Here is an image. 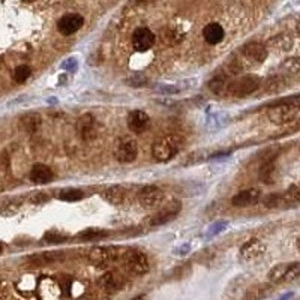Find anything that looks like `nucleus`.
I'll use <instances>...</instances> for the list:
<instances>
[{
  "mask_svg": "<svg viewBox=\"0 0 300 300\" xmlns=\"http://www.w3.org/2000/svg\"><path fill=\"white\" fill-rule=\"evenodd\" d=\"M285 269H287V263H281L276 264L275 267H272L267 273V279L269 282L278 285V284H284V275H285Z\"/></svg>",
  "mask_w": 300,
  "mask_h": 300,
  "instance_id": "obj_24",
  "label": "nucleus"
},
{
  "mask_svg": "<svg viewBox=\"0 0 300 300\" xmlns=\"http://www.w3.org/2000/svg\"><path fill=\"white\" fill-rule=\"evenodd\" d=\"M182 210V203L179 200H173V201L164 204L161 209H159L150 219H149V224L152 227H159V225H164L171 222L173 219L177 218L179 212Z\"/></svg>",
  "mask_w": 300,
  "mask_h": 300,
  "instance_id": "obj_7",
  "label": "nucleus"
},
{
  "mask_svg": "<svg viewBox=\"0 0 300 300\" xmlns=\"http://www.w3.org/2000/svg\"><path fill=\"white\" fill-rule=\"evenodd\" d=\"M287 198L291 203H299L300 204V188L299 186H291L287 192H285Z\"/></svg>",
  "mask_w": 300,
  "mask_h": 300,
  "instance_id": "obj_35",
  "label": "nucleus"
},
{
  "mask_svg": "<svg viewBox=\"0 0 300 300\" xmlns=\"http://www.w3.org/2000/svg\"><path fill=\"white\" fill-rule=\"evenodd\" d=\"M89 261L98 267H107L119 258V249L113 246H95L87 254Z\"/></svg>",
  "mask_w": 300,
  "mask_h": 300,
  "instance_id": "obj_5",
  "label": "nucleus"
},
{
  "mask_svg": "<svg viewBox=\"0 0 300 300\" xmlns=\"http://www.w3.org/2000/svg\"><path fill=\"white\" fill-rule=\"evenodd\" d=\"M63 258V254L62 251H50V252H44L41 255H33V257H29V261L33 264V266H47V264H51V263H56L59 260Z\"/></svg>",
  "mask_w": 300,
  "mask_h": 300,
  "instance_id": "obj_20",
  "label": "nucleus"
},
{
  "mask_svg": "<svg viewBox=\"0 0 300 300\" xmlns=\"http://www.w3.org/2000/svg\"><path fill=\"white\" fill-rule=\"evenodd\" d=\"M290 200L287 198V195H281V194H270L264 198V206L269 209H276L281 207L282 204H287ZM291 203V201H290Z\"/></svg>",
  "mask_w": 300,
  "mask_h": 300,
  "instance_id": "obj_26",
  "label": "nucleus"
},
{
  "mask_svg": "<svg viewBox=\"0 0 300 300\" xmlns=\"http://www.w3.org/2000/svg\"><path fill=\"white\" fill-rule=\"evenodd\" d=\"M35 288V279L32 276H24L21 281H20L18 284V290L20 291H23V290H33Z\"/></svg>",
  "mask_w": 300,
  "mask_h": 300,
  "instance_id": "obj_33",
  "label": "nucleus"
},
{
  "mask_svg": "<svg viewBox=\"0 0 300 300\" xmlns=\"http://www.w3.org/2000/svg\"><path fill=\"white\" fill-rule=\"evenodd\" d=\"M84 197V192L81 189H77V188H68L60 191L59 198L63 200V201H80Z\"/></svg>",
  "mask_w": 300,
  "mask_h": 300,
  "instance_id": "obj_27",
  "label": "nucleus"
},
{
  "mask_svg": "<svg viewBox=\"0 0 300 300\" xmlns=\"http://www.w3.org/2000/svg\"><path fill=\"white\" fill-rule=\"evenodd\" d=\"M155 44V35L146 29V27H140L134 32L132 35V45L135 48V51H140V53H143V51H147L153 47Z\"/></svg>",
  "mask_w": 300,
  "mask_h": 300,
  "instance_id": "obj_12",
  "label": "nucleus"
},
{
  "mask_svg": "<svg viewBox=\"0 0 300 300\" xmlns=\"http://www.w3.org/2000/svg\"><path fill=\"white\" fill-rule=\"evenodd\" d=\"M225 227H227V222H219V224L213 225V230H210L209 236H210V234H216V233H219V231L225 230Z\"/></svg>",
  "mask_w": 300,
  "mask_h": 300,
  "instance_id": "obj_39",
  "label": "nucleus"
},
{
  "mask_svg": "<svg viewBox=\"0 0 300 300\" xmlns=\"http://www.w3.org/2000/svg\"><path fill=\"white\" fill-rule=\"evenodd\" d=\"M266 252V245L260 239H251L240 248V258L245 263H254L260 260Z\"/></svg>",
  "mask_w": 300,
  "mask_h": 300,
  "instance_id": "obj_9",
  "label": "nucleus"
},
{
  "mask_svg": "<svg viewBox=\"0 0 300 300\" xmlns=\"http://www.w3.org/2000/svg\"><path fill=\"white\" fill-rule=\"evenodd\" d=\"M243 54L255 63H263L267 59V48L260 42H249L243 47Z\"/></svg>",
  "mask_w": 300,
  "mask_h": 300,
  "instance_id": "obj_17",
  "label": "nucleus"
},
{
  "mask_svg": "<svg viewBox=\"0 0 300 300\" xmlns=\"http://www.w3.org/2000/svg\"><path fill=\"white\" fill-rule=\"evenodd\" d=\"M99 285H101L102 290H105L108 293H114L122 287V278L114 272H108L99 279Z\"/></svg>",
  "mask_w": 300,
  "mask_h": 300,
  "instance_id": "obj_22",
  "label": "nucleus"
},
{
  "mask_svg": "<svg viewBox=\"0 0 300 300\" xmlns=\"http://www.w3.org/2000/svg\"><path fill=\"white\" fill-rule=\"evenodd\" d=\"M36 288H38L39 297H42V299H57L62 294V288H60L59 282L53 278H42Z\"/></svg>",
  "mask_w": 300,
  "mask_h": 300,
  "instance_id": "obj_15",
  "label": "nucleus"
},
{
  "mask_svg": "<svg viewBox=\"0 0 300 300\" xmlns=\"http://www.w3.org/2000/svg\"><path fill=\"white\" fill-rule=\"evenodd\" d=\"M300 278V261L294 263H287L285 275H284V282H291L294 279Z\"/></svg>",
  "mask_w": 300,
  "mask_h": 300,
  "instance_id": "obj_29",
  "label": "nucleus"
},
{
  "mask_svg": "<svg viewBox=\"0 0 300 300\" xmlns=\"http://www.w3.org/2000/svg\"><path fill=\"white\" fill-rule=\"evenodd\" d=\"M270 45L279 51H288L293 47V39L287 35H278L270 41Z\"/></svg>",
  "mask_w": 300,
  "mask_h": 300,
  "instance_id": "obj_25",
  "label": "nucleus"
},
{
  "mask_svg": "<svg viewBox=\"0 0 300 300\" xmlns=\"http://www.w3.org/2000/svg\"><path fill=\"white\" fill-rule=\"evenodd\" d=\"M183 138L176 134L159 137L152 146V156L156 162H168L183 149Z\"/></svg>",
  "mask_w": 300,
  "mask_h": 300,
  "instance_id": "obj_1",
  "label": "nucleus"
},
{
  "mask_svg": "<svg viewBox=\"0 0 300 300\" xmlns=\"http://www.w3.org/2000/svg\"><path fill=\"white\" fill-rule=\"evenodd\" d=\"M260 78L257 75H245L240 77L237 80H234L233 83L228 84L227 90L231 96H237V98H245L251 93H254L258 87H260Z\"/></svg>",
  "mask_w": 300,
  "mask_h": 300,
  "instance_id": "obj_3",
  "label": "nucleus"
},
{
  "mask_svg": "<svg viewBox=\"0 0 300 300\" xmlns=\"http://www.w3.org/2000/svg\"><path fill=\"white\" fill-rule=\"evenodd\" d=\"M224 27L221 24H218V23H210L204 27L203 30V36L206 39V42L210 44V45H216L219 44L224 39Z\"/></svg>",
  "mask_w": 300,
  "mask_h": 300,
  "instance_id": "obj_19",
  "label": "nucleus"
},
{
  "mask_svg": "<svg viewBox=\"0 0 300 300\" xmlns=\"http://www.w3.org/2000/svg\"><path fill=\"white\" fill-rule=\"evenodd\" d=\"M20 125H21L24 132L35 134L39 128H41L42 120H41V116L36 114V113H27L20 119Z\"/></svg>",
  "mask_w": 300,
  "mask_h": 300,
  "instance_id": "obj_21",
  "label": "nucleus"
},
{
  "mask_svg": "<svg viewBox=\"0 0 300 300\" xmlns=\"http://www.w3.org/2000/svg\"><path fill=\"white\" fill-rule=\"evenodd\" d=\"M2 251H3V248H2V245H0V254H2Z\"/></svg>",
  "mask_w": 300,
  "mask_h": 300,
  "instance_id": "obj_41",
  "label": "nucleus"
},
{
  "mask_svg": "<svg viewBox=\"0 0 300 300\" xmlns=\"http://www.w3.org/2000/svg\"><path fill=\"white\" fill-rule=\"evenodd\" d=\"M30 74H32V71H30V68L27 65H20V66L15 68L12 77H14V80H15L17 83H24L26 80L30 77Z\"/></svg>",
  "mask_w": 300,
  "mask_h": 300,
  "instance_id": "obj_30",
  "label": "nucleus"
},
{
  "mask_svg": "<svg viewBox=\"0 0 300 300\" xmlns=\"http://www.w3.org/2000/svg\"><path fill=\"white\" fill-rule=\"evenodd\" d=\"M107 234H108L107 231L99 230V228H86L84 231L78 233L77 237H78V239H81V240H84V242H87V240H98V239H102V237H105Z\"/></svg>",
  "mask_w": 300,
  "mask_h": 300,
  "instance_id": "obj_28",
  "label": "nucleus"
},
{
  "mask_svg": "<svg viewBox=\"0 0 300 300\" xmlns=\"http://www.w3.org/2000/svg\"><path fill=\"white\" fill-rule=\"evenodd\" d=\"M296 246H297V249H299V252H300V237L296 240Z\"/></svg>",
  "mask_w": 300,
  "mask_h": 300,
  "instance_id": "obj_40",
  "label": "nucleus"
},
{
  "mask_svg": "<svg viewBox=\"0 0 300 300\" xmlns=\"http://www.w3.org/2000/svg\"><path fill=\"white\" fill-rule=\"evenodd\" d=\"M138 156V146H137V141L132 138H120L117 144H116V149H114V158L120 164H131L134 162Z\"/></svg>",
  "mask_w": 300,
  "mask_h": 300,
  "instance_id": "obj_6",
  "label": "nucleus"
},
{
  "mask_svg": "<svg viewBox=\"0 0 300 300\" xmlns=\"http://www.w3.org/2000/svg\"><path fill=\"white\" fill-rule=\"evenodd\" d=\"M83 24H84V18L80 14H68V15H63L62 18L59 20L57 29L62 35L69 36V35L77 33L80 29L83 27Z\"/></svg>",
  "mask_w": 300,
  "mask_h": 300,
  "instance_id": "obj_10",
  "label": "nucleus"
},
{
  "mask_svg": "<svg viewBox=\"0 0 300 300\" xmlns=\"http://www.w3.org/2000/svg\"><path fill=\"white\" fill-rule=\"evenodd\" d=\"M282 69H285L287 72H300V57H288L285 59L282 65H281Z\"/></svg>",
  "mask_w": 300,
  "mask_h": 300,
  "instance_id": "obj_31",
  "label": "nucleus"
},
{
  "mask_svg": "<svg viewBox=\"0 0 300 300\" xmlns=\"http://www.w3.org/2000/svg\"><path fill=\"white\" fill-rule=\"evenodd\" d=\"M300 116V96H293L290 99L275 104L269 111L267 117L275 125H287L291 123Z\"/></svg>",
  "mask_w": 300,
  "mask_h": 300,
  "instance_id": "obj_2",
  "label": "nucleus"
},
{
  "mask_svg": "<svg viewBox=\"0 0 300 300\" xmlns=\"http://www.w3.org/2000/svg\"><path fill=\"white\" fill-rule=\"evenodd\" d=\"M104 198L107 203L113 206H120V204H123L126 200V189L120 185H113L104 191Z\"/></svg>",
  "mask_w": 300,
  "mask_h": 300,
  "instance_id": "obj_18",
  "label": "nucleus"
},
{
  "mask_svg": "<svg viewBox=\"0 0 300 300\" xmlns=\"http://www.w3.org/2000/svg\"><path fill=\"white\" fill-rule=\"evenodd\" d=\"M275 173H276V167H275L273 159H264L261 168L258 171V177L263 183L270 185L275 182Z\"/></svg>",
  "mask_w": 300,
  "mask_h": 300,
  "instance_id": "obj_23",
  "label": "nucleus"
},
{
  "mask_svg": "<svg viewBox=\"0 0 300 300\" xmlns=\"http://www.w3.org/2000/svg\"><path fill=\"white\" fill-rule=\"evenodd\" d=\"M47 200H48V195H45V194H36L35 197L30 198V201L35 203V204H42V203L47 201Z\"/></svg>",
  "mask_w": 300,
  "mask_h": 300,
  "instance_id": "obj_38",
  "label": "nucleus"
},
{
  "mask_svg": "<svg viewBox=\"0 0 300 300\" xmlns=\"http://www.w3.org/2000/svg\"><path fill=\"white\" fill-rule=\"evenodd\" d=\"M123 263L134 275L143 276L149 272V260L138 249H128L123 252Z\"/></svg>",
  "mask_w": 300,
  "mask_h": 300,
  "instance_id": "obj_4",
  "label": "nucleus"
},
{
  "mask_svg": "<svg viewBox=\"0 0 300 300\" xmlns=\"http://www.w3.org/2000/svg\"><path fill=\"white\" fill-rule=\"evenodd\" d=\"M128 83H129V86H146V83H147V80L143 77V75H135V77H132V78H129L128 80Z\"/></svg>",
  "mask_w": 300,
  "mask_h": 300,
  "instance_id": "obj_37",
  "label": "nucleus"
},
{
  "mask_svg": "<svg viewBox=\"0 0 300 300\" xmlns=\"http://www.w3.org/2000/svg\"><path fill=\"white\" fill-rule=\"evenodd\" d=\"M284 87H285L284 80H281V78H273V80H270L269 86H267V89H269V90H273V92L281 90V89H284Z\"/></svg>",
  "mask_w": 300,
  "mask_h": 300,
  "instance_id": "obj_36",
  "label": "nucleus"
},
{
  "mask_svg": "<svg viewBox=\"0 0 300 300\" xmlns=\"http://www.w3.org/2000/svg\"><path fill=\"white\" fill-rule=\"evenodd\" d=\"M138 200H140V204H141L146 210L159 209L164 201V191L159 189L155 185H147L140 191Z\"/></svg>",
  "mask_w": 300,
  "mask_h": 300,
  "instance_id": "obj_8",
  "label": "nucleus"
},
{
  "mask_svg": "<svg viewBox=\"0 0 300 300\" xmlns=\"http://www.w3.org/2000/svg\"><path fill=\"white\" fill-rule=\"evenodd\" d=\"M128 128L135 132V134H141L147 129L149 123H150V117L147 116V113H144L143 110H134L128 114Z\"/></svg>",
  "mask_w": 300,
  "mask_h": 300,
  "instance_id": "obj_14",
  "label": "nucleus"
},
{
  "mask_svg": "<svg viewBox=\"0 0 300 300\" xmlns=\"http://www.w3.org/2000/svg\"><path fill=\"white\" fill-rule=\"evenodd\" d=\"M77 129L78 134L81 137L84 141H92V140L96 138L98 134V128H96V120L92 114H83L81 117L78 119L77 122Z\"/></svg>",
  "mask_w": 300,
  "mask_h": 300,
  "instance_id": "obj_11",
  "label": "nucleus"
},
{
  "mask_svg": "<svg viewBox=\"0 0 300 300\" xmlns=\"http://www.w3.org/2000/svg\"><path fill=\"white\" fill-rule=\"evenodd\" d=\"M209 87H210L212 92H215V93H218V95L222 93L224 89H225V80L221 78V77H216V78H213L212 81H210Z\"/></svg>",
  "mask_w": 300,
  "mask_h": 300,
  "instance_id": "obj_32",
  "label": "nucleus"
},
{
  "mask_svg": "<svg viewBox=\"0 0 300 300\" xmlns=\"http://www.w3.org/2000/svg\"><path fill=\"white\" fill-rule=\"evenodd\" d=\"M53 179H54V173L45 164H35L30 170V180L36 185L50 183Z\"/></svg>",
  "mask_w": 300,
  "mask_h": 300,
  "instance_id": "obj_16",
  "label": "nucleus"
},
{
  "mask_svg": "<svg viewBox=\"0 0 300 300\" xmlns=\"http://www.w3.org/2000/svg\"><path fill=\"white\" fill-rule=\"evenodd\" d=\"M260 200H261V191L257 188H249V189L237 192L231 198V203L236 207H248V206L257 204Z\"/></svg>",
  "mask_w": 300,
  "mask_h": 300,
  "instance_id": "obj_13",
  "label": "nucleus"
},
{
  "mask_svg": "<svg viewBox=\"0 0 300 300\" xmlns=\"http://www.w3.org/2000/svg\"><path fill=\"white\" fill-rule=\"evenodd\" d=\"M45 240L48 243H63L65 240H68V237L63 234H59V233H47Z\"/></svg>",
  "mask_w": 300,
  "mask_h": 300,
  "instance_id": "obj_34",
  "label": "nucleus"
}]
</instances>
